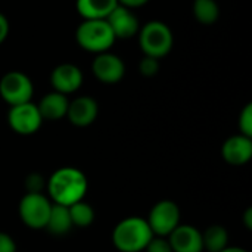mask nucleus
<instances>
[{
  "instance_id": "4",
  "label": "nucleus",
  "mask_w": 252,
  "mask_h": 252,
  "mask_svg": "<svg viewBox=\"0 0 252 252\" xmlns=\"http://www.w3.org/2000/svg\"><path fill=\"white\" fill-rule=\"evenodd\" d=\"M139 46L145 56L161 59L167 56L174 44V35L171 28L162 21H149L137 32Z\"/></svg>"
},
{
  "instance_id": "14",
  "label": "nucleus",
  "mask_w": 252,
  "mask_h": 252,
  "mask_svg": "<svg viewBox=\"0 0 252 252\" xmlns=\"http://www.w3.org/2000/svg\"><path fill=\"white\" fill-rule=\"evenodd\" d=\"M221 155L232 165H244L252 158V139L244 134L229 137L221 148Z\"/></svg>"
},
{
  "instance_id": "25",
  "label": "nucleus",
  "mask_w": 252,
  "mask_h": 252,
  "mask_svg": "<svg viewBox=\"0 0 252 252\" xmlns=\"http://www.w3.org/2000/svg\"><path fill=\"white\" fill-rule=\"evenodd\" d=\"M0 252H16V244L4 232H0Z\"/></svg>"
},
{
  "instance_id": "3",
  "label": "nucleus",
  "mask_w": 252,
  "mask_h": 252,
  "mask_svg": "<svg viewBox=\"0 0 252 252\" xmlns=\"http://www.w3.org/2000/svg\"><path fill=\"white\" fill-rule=\"evenodd\" d=\"M115 40L106 19H84L75 30L77 44L83 50L94 55L109 52Z\"/></svg>"
},
{
  "instance_id": "7",
  "label": "nucleus",
  "mask_w": 252,
  "mask_h": 252,
  "mask_svg": "<svg viewBox=\"0 0 252 252\" xmlns=\"http://www.w3.org/2000/svg\"><path fill=\"white\" fill-rule=\"evenodd\" d=\"M154 236L167 238L180 224V210L173 201L157 202L146 219Z\"/></svg>"
},
{
  "instance_id": "28",
  "label": "nucleus",
  "mask_w": 252,
  "mask_h": 252,
  "mask_svg": "<svg viewBox=\"0 0 252 252\" xmlns=\"http://www.w3.org/2000/svg\"><path fill=\"white\" fill-rule=\"evenodd\" d=\"M244 223H245L247 229H248V230H251L252 229V208H248V210H247V213H245V216H244Z\"/></svg>"
},
{
  "instance_id": "29",
  "label": "nucleus",
  "mask_w": 252,
  "mask_h": 252,
  "mask_svg": "<svg viewBox=\"0 0 252 252\" xmlns=\"http://www.w3.org/2000/svg\"><path fill=\"white\" fill-rule=\"evenodd\" d=\"M220 252H248L247 250H244V248H238V247H227V248H224L223 251Z\"/></svg>"
},
{
  "instance_id": "27",
  "label": "nucleus",
  "mask_w": 252,
  "mask_h": 252,
  "mask_svg": "<svg viewBox=\"0 0 252 252\" xmlns=\"http://www.w3.org/2000/svg\"><path fill=\"white\" fill-rule=\"evenodd\" d=\"M117 1H118V4H120V6L127 7V9L133 10V9H137V7L145 6L149 0H117Z\"/></svg>"
},
{
  "instance_id": "23",
  "label": "nucleus",
  "mask_w": 252,
  "mask_h": 252,
  "mask_svg": "<svg viewBox=\"0 0 252 252\" xmlns=\"http://www.w3.org/2000/svg\"><path fill=\"white\" fill-rule=\"evenodd\" d=\"M44 188V179L37 174L32 173L25 179V189L27 193H41V189Z\"/></svg>"
},
{
  "instance_id": "18",
  "label": "nucleus",
  "mask_w": 252,
  "mask_h": 252,
  "mask_svg": "<svg viewBox=\"0 0 252 252\" xmlns=\"http://www.w3.org/2000/svg\"><path fill=\"white\" fill-rule=\"evenodd\" d=\"M193 16L202 25H213L220 18V6L216 0H193Z\"/></svg>"
},
{
  "instance_id": "11",
  "label": "nucleus",
  "mask_w": 252,
  "mask_h": 252,
  "mask_svg": "<svg viewBox=\"0 0 252 252\" xmlns=\"http://www.w3.org/2000/svg\"><path fill=\"white\" fill-rule=\"evenodd\" d=\"M106 22L109 24L117 40L118 38H123V40L131 38V37L137 35V32L140 30L137 16L130 9L123 7L120 4L111 12V15L106 18Z\"/></svg>"
},
{
  "instance_id": "6",
  "label": "nucleus",
  "mask_w": 252,
  "mask_h": 252,
  "mask_svg": "<svg viewBox=\"0 0 252 252\" xmlns=\"http://www.w3.org/2000/svg\"><path fill=\"white\" fill-rule=\"evenodd\" d=\"M50 208L52 202L43 193H25L19 202V217L30 229H44Z\"/></svg>"
},
{
  "instance_id": "13",
  "label": "nucleus",
  "mask_w": 252,
  "mask_h": 252,
  "mask_svg": "<svg viewBox=\"0 0 252 252\" xmlns=\"http://www.w3.org/2000/svg\"><path fill=\"white\" fill-rule=\"evenodd\" d=\"M99 112L97 102L90 96H80L69 102L66 118L75 127H87L94 123Z\"/></svg>"
},
{
  "instance_id": "21",
  "label": "nucleus",
  "mask_w": 252,
  "mask_h": 252,
  "mask_svg": "<svg viewBox=\"0 0 252 252\" xmlns=\"http://www.w3.org/2000/svg\"><path fill=\"white\" fill-rule=\"evenodd\" d=\"M239 130L241 134L252 137V105L248 103L239 115Z\"/></svg>"
},
{
  "instance_id": "24",
  "label": "nucleus",
  "mask_w": 252,
  "mask_h": 252,
  "mask_svg": "<svg viewBox=\"0 0 252 252\" xmlns=\"http://www.w3.org/2000/svg\"><path fill=\"white\" fill-rule=\"evenodd\" d=\"M145 250L146 252H173L168 239L161 238V236H154Z\"/></svg>"
},
{
  "instance_id": "8",
  "label": "nucleus",
  "mask_w": 252,
  "mask_h": 252,
  "mask_svg": "<svg viewBox=\"0 0 252 252\" xmlns=\"http://www.w3.org/2000/svg\"><path fill=\"white\" fill-rule=\"evenodd\" d=\"M7 123L10 128L22 136L34 134L43 123L38 108L32 102H25L21 105L10 106L7 114Z\"/></svg>"
},
{
  "instance_id": "5",
  "label": "nucleus",
  "mask_w": 252,
  "mask_h": 252,
  "mask_svg": "<svg viewBox=\"0 0 252 252\" xmlns=\"http://www.w3.org/2000/svg\"><path fill=\"white\" fill-rule=\"evenodd\" d=\"M34 86L31 78L21 71H9L0 78V97L9 105H21L31 102Z\"/></svg>"
},
{
  "instance_id": "20",
  "label": "nucleus",
  "mask_w": 252,
  "mask_h": 252,
  "mask_svg": "<svg viewBox=\"0 0 252 252\" xmlns=\"http://www.w3.org/2000/svg\"><path fill=\"white\" fill-rule=\"evenodd\" d=\"M68 210H69V216H71L72 226L87 227L94 220V211H93V208L90 207V204H87L84 201H78V202L69 205Z\"/></svg>"
},
{
  "instance_id": "1",
  "label": "nucleus",
  "mask_w": 252,
  "mask_h": 252,
  "mask_svg": "<svg viewBox=\"0 0 252 252\" xmlns=\"http://www.w3.org/2000/svg\"><path fill=\"white\" fill-rule=\"evenodd\" d=\"M46 188L53 204L69 207L78 201H83L89 183L81 170L74 167H62L50 176Z\"/></svg>"
},
{
  "instance_id": "2",
  "label": "nucleus",
  "mask_w": 252,
  "mask_h": 252,
  "mask_svg": "<svg viewBox=\"0 0 252 252\" xmlns=\"http://www.w3.org/2000/svg\"><path fill=\"white\" fill-rule=\"evenodd\" d=\"M152 238L154 233L148 221L142 217H127L112 232V242L121 252L145 251Z\"/></svg>"
},
{
  "instance_id": "17",
  "label": "nucleus",
  "mask_w": 252,
  "mask_h": 252,
  "mask_svg": "<svg viewBox=\"0 0 252 252\" xmlns=\"http://www.w3.org/2000/svg\"><path fill=\"white\" fill-rule=\"evenodd\" d=\"M44 229H47V232L55 235V236L66 235L72 229V221H71L68 207L52 202L50 214H49V219H47Z\"/></svg>"
},
{
  "instance_id": "10",
  "label": "nucleus",
  "mask_w": 252,
  "mask_h": 252,
  "mask_svg": "<svg viewBox=\"0 0 252 252\" xmlns=\"http://www.w3.org/2000/svg\"><path fill=\"white\" fill-rule=\"evenodd\" d=\"M50 84L53 92L69 94L77 92L83 84V72L74 63H61L53 68L50 74Z\"/></svg>"
},
{
  "instance_id": "9",
  "label": "nucleus",
  "mask_w": 252,
  "mask_h": 252,
  "mask_svg": "<svg viewBox=\"0 0 252 252\" xmlns=\"http://www.w3.org/2000/svg\"><path fill=\"white\" fill-rule=\"evenodd\" d=\"M92 72L103 84H117L126 74V63L118 55L103 52L96 55L92 62Z\"/></svg>"
},
{
  "instance_id": "19",
  "label": "nucleus",
  "mask_w": 252,
  "mask_h": 252,
  "mask_svg": "<svg viewBox=\"0 0 252 252\" xmlns=\"http://www.w3.org/2000/svg\"><path fill=\"white\" fill-rule=\"evenodd\" d=\"M229 233L223 226H210L202 233V245L208 252H220L227 248Z\"/></svg>"
},
{
  "instance_id": "15",
  "label": "nucleus",
  "mask_w": 252,
  "mask_h": 252,
  "mask_svg": "<svg viewBox=\"0 0 252 252\" xmlns=\"http://www.w3.org/2000/svg\"><path fill=\"white\" fill-rule=\"evenodd\" d=\"M68 105H69V100L65 94L58 93V92H50L41 97L37 108L43 120L58 121L66 117Z\"/></svg>"
},
{
  "instance_id": "16",
  "label": "nucleus",
  "mask_w": 252,
  "mask_h": 252,
  "mask_svg": "<svg viewBox=\"0 0 252 252\" xmlns=\"http://www.w3.org/2000/svg\"><path fill=\"white\" fill-rule=\"evenodd\" d=\"M118 6L117 0H77L75 7L83 19H106Z\"/></svg>"
},
{
  "instance_id": "26",
  "label": "nucleus",
  "mask_w": 252,
  "mask_h": 252,
  "mask_svg": "<svg viewBox=\"0 0 252 252\" xmlns=\"http://www.w3.org/2000/svg\"><path fill=\"white\" fill-rule=\"evenodd\" d=\"M9 30H10V27H9V21H7V18H6L3 13H0V44L7 38V35H9Z\"/></svg>"
},
{
  "instance_id": "12",
  "label": "nucleus",
  "mask_w": 252,
  "mask_h": 252,
  "mask_svg": "<svg viewBox=\"0 0 252 252\" xmlns=\"http://www.w3.org/2000/svg\"><path fill=\"white\" fill-rule=\"evenodd\" d=\"M168 242L173 252H202V233L189 224H179L170 235Z\"/></svg>"
},
{
  "instance_id": "22",
  "label": "nucleus",
  "mask_w": 252,
  "mask_h": 252,
  "mask_svg": "<svg viewBox=\"0 0 252 252\" xmlns=\"http://www.w3.org/2000/svg\"><path fill=\"white\" fill-rule=\"evenodd\" d=\"M139 71L143 77H154L159 71V61L151 56H143L139 63Z\"/></svg>"
}]
</instances>
